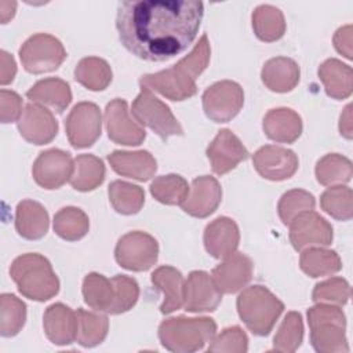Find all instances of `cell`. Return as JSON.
Wrapping results in <instances>:
<instances>
[{"instance_id": "20", "label": "cell", "mask_w": 353, "mask_h": 353, "mask_svg": "<svg viewBox=\"0 0 353 353\" xmlns=\"http://www.w3.org/2000/svg\"><path fill=\"white\" fill-rule=\"evenodd\" d=\"M211 277L222 294H234L252 279V261L243 252H234L216 265Z\"/></svg>"}, {"instance_id": "2", "label": "cell", "mask_w": 353, "mask_h": 353, "mask_svg": "<svg viewBox=\"0 0 353 353\" xmlns=\"http://www.w3.org/2000/svg\"><path fill=\"white\" fill-rule=\"evenodd\" d=\"M211 58L208 36L204 33L193 50L168 69L139 77L141 88L154 90L171 101H185L197 92L196 79L205 70Z\"/></svg>"}, {"instance_id": "33", "label": "cell", "mask_w": 353, "mask_h": 353, "mask_svg": "<svg viewBox=\"0 0 353 353\" xmlns=\"http://www.w3.org/2000/svg\"><path fill=\"white\" fill-rule=\"evenodd\" d=\"M109 63L99 57H85L79 61L74 69V79L91 91H103L112 81Z\"/></svg>"}, {"instance_id": "41", "label": "cell", "mask_w": 353, "mask_h": 353, "mask_svg": "<svg viewBox=\"0 0 353 353\" xmlns=\"http://www.w3.org/2000/svg\"><path fill=\"white\" fill-rule=\"evenodd\" d=\"M321 208L338 221H349L353 216V194L347 186L328 188L320 197Z\"/></svg>"}, {"instance_id": "35", "label": "cell", "mask_w": 353, "mask_h": 353, "mask_svg": "<svg viewBox=\"0 0 353 353\" xmlns=\"http://www.w3.org/2000/svg\"><path fill=\"white\" fill-rule=\"evenodd\" d=\"M77 338L84 347H94L103 342L109 330V320L101 312H88L77 309Z\"/></svg>"}, {"instance_id": "18", "label": "cell", "mask_w": 353, "mask_h": 353, "mask_svg": "<svg viewBox=\"0 0 353 353\" xmlns=\"http://www.w3.org/2000/svg\"><path fill=\"white\" fill-rule=\"evenodd\" d=\"M248 154L247 148L241 143L239 137L228 128L218 131L216 137L207 148V157L216 175L228 174L236 168L237 164L247 160Z\"/></svg>"}, {"instance_id": "11", "label": "cell", "mask_w": 353, "mask_h": 353, "mask_svg": "<svg viewBox=\"0 0 353 353\" xmlns=\"http://www.w3.org/2000/svg\"><path fill=\"white\" fill-rule=\"evenodd\" d=\"M65 130L73 148L92 146L102 131V114L98 105L92 102L76 103L65 120Z\"/></svg>"}, {"instance_id": "48", "label": "cell", "mask_w": 353, "mask_h": 353, "mask_svg": "<svg viewBox=\"0 0 353 353\" xmlns=\"http://www.w3.org/2000/svg\"><path fill=\"white\" fill-rule=\"evenodd\" d=\"M334 46L339 54L352 59V25L342 26L335 32Z\"/></svg>"}, {"instance_id": "7", "label": "cell", "mask_w": 353, "mask_h": 353, "mask_svg": "<svg viewBox=\"0 0 353 353\" xmlns=\"http://www.w3.org/2000/svg\"><path fill=\"white\" fill-rule=\"evenodd\" d=\"M131 113L138 124L150 128L163 141L174 135H183V128L171 109L148 88H141L132 102Z\"/></svg>"}, {"instance_id": "36", "label": "cell", "mask_w": 353, "mask_h": 353, "mask_svg": "<svg viewBox=\"0 0 353 353\" xmlns=\"http://www.w3.org/2000/svg\"><path fill=\"white\" fill-rule=\"evenodd\" d=\"M108 193L112 207L121 215L138 214L145 204L143 189L124 181H113L109 185Z\"/></svg>"}, {"instance_id": "50", "label": "cell", "mask_w": 353, "mask_h": 353, "mask_svg": "<svg viewBox=\"0 0 353 353\" xmlns=\"http://www.w3.org/2000/svg\"><path fill=\"white\" fill-rule=\"evenodd\" d=\"M350 105H347L341 114L339 119V131L341 135H343L346 139H352V117H350Z\"/></svg>"}, {"instance_id": "1", "label": "cell", "mask_w": 353, "mask_h": 353, "mask_svg": "<svg viewBox=\"0 0 353 353\" xmlns=\"http://www.w3.org/2000/svg\"><path fill=\"white\" fill-rule=\"evenodd\" d=\"M204 4L196 0H132L117 6L121 44L137 58L163 62L183 52L196 39Z\"/></svg>"}, {"instance_id": "14", "label": "cell", "mask_w": 353, "mask_h": 353, "mask_svg": "<svg viewBox=\"0 0 353 353\" xmlns=\"http://www.w3.org/2000/svg\"><path fill=\"white\" fill-rule=\"evenodd\" d=\"M105 125L109 139L119 145L138 146L146 138L145 128L130 117L127 102L121 98H114L106 105Z\"/></svg>"}, {"instance_id": "31", "label": "cell", "mask_w": 353, "mask_h": 353, "mask_svg": "<svg viewBox=\"0 0 353 353\" xmlns=\"http://www.w3.org/2000/svg\"><path fill=\"white\" fill-rule=\"evenodd\" d=\"M105 164L94 154H79L74 159V170L70 185L79 192H91L105 179Z\"/></svg>"}, {"instance_id": "24", "label": "cell", "mask_w": 353, "mask_h": 353, "mask_svg": "<svg viewBox=\"0 0 353 353\" xmlns=\"http://www.w3.org/2000/svg\"><path fill=\"white\" fill-rule=\"evenodd\" d=\"M265 135L279 143H292L302 134V119L290 108L270 109L263 117Z\"/></svg>"}, {"instance_id": "42", "label": "cell", "mask_w": 353, "mask_h": 353, "mask_svg": "<svg viewBox=\"0 0 353 353\" xmlns=\"http://www.w3.org/2000/svg\"><path fill=\"white\" fill-rule=\"evenodd\" d=\"M303 339L302 316L298 312H290L284 317L279 331L273 339V350L276 352H295Z\"/></svg>"}, {"instance_id": "23", "label": "cell", "mask_w": 353, "mask_h": 353, "mask_svg": "<svg viewBox=\"0 0 353 353\" xmlns=\"http://www.w3.org/2000/svg\"><path fill=\"white\" fill-rule=\"evenodd\" d=\"M108 161L112 170L119 175L141 182L149 181L157 170V161L148 150H114L108 154Z\"/></svg>"}, {"instance_id": "3", "label": "cell", "mask_w": 353, "mask_h": 353, "mask_svg": "<svg viewBox=\"0 0 353 353\" xmlns=\"http://www.w3.org/2000/svg\"><path fill=\"white\" fill-rule=\"evenodd\" d=\"M10 276L18 291L32 301H48L59 291V280L51 262L37 252L17 256L10 266Z\"/></svg>"}, {"instance_id": "44", "label": "cell", "mask_w": 353, "mask_h": 353, "mask_svg": "<svg viewBox=\"0 0 353 353\" xmlns=\"http://www.w3.org/2000/svg\"><path fill=\"white\" fill-rule=\"evenodd\" d=\"M350 298L349 283L342 277H331L316 284L312 299L316 303H330L342 306L346 305Z\"/></svg>"}, {"instance_id": "47", "label": "cell", "mask_w": 353, "mask_h": 353, "mask_svg": "<svg viewBox=\"0 0 353 353\" xmlns=\"http://www.w3.org/2000/svg\"><path fill=\"white\" fill-rule=\"evenodd\" d=\"M22 114V99L15 91H0V120L1 123L18 121Z\"/></svg>"}, {"instance_id": "5", "label": "cell", "mask_w": 353, "mask_h": 353, "mask_svg": "<svg viewBox=\"0 0 353 353\" xmlns=\"http://www.w3.org/2000/svg\"><path fill=\"white\" fill-rule=\"evenodd\" d=\"M237 313L245 327L258 336H266L273 330L284 310V303L266 287H247L237 296Z\"/></svg>"}, {"instance_id": "21", "label": "cell", "mask_w": 353, "mask_h": 353, "mask_svg": "<svg viewBox=\"0 0 353 353\" xmlns=\"http://www.w3.org/2000/svg\"><path fill=\"white\" fill-rule=\"evenodd\" d=\"M203 240L211 256L225 259L236 252L240 243V230L232 218L219 216L205 226Z\"/></svg>"}, {"instance_id": "45", "label": "cell", "mask_w": 353, "mask_h": 353, "mask_svg": "<svg viewBox=\"0 0 353 353\" xmlns=\"http://www.w3.org/2000/svg\"><path fill=\"white\" fill-rule=\"evenodd\" d=\"M112 281L114 285V303L110 314L125 313L135 306L139 298V285L135 279L125 274H116Z\"/></svg>"}, {"instance_id": "9", "label": "cell", "mask_w": 353, "mask_h": 353, "mask_svg": "<svg viewBox=\"0 0 353 353\" xmlns=\"http://www.w3.org/2000/svg\"><path fill=\"white\" fill-rule=\"evenodd\" d=\"M159 258V243L149 233L134 230L121 236L114 248L116 262L132 272L149 270Z\"/></svg>"}, {"instance_id": "34", "label": "cell", "mask_w": 353, "mask_h": 353, "mask_svg": "<svg viewBox=\"0 0 353 353\" xmlns=\"http://www.w3.org/2000/svg\"><path fill=\"white\" fill-rule=\"evenodd\" d=\"M299 266L307 276L320 277L339 272L342 269V261L339 255L332 250L310 247L302 251Z\"/></svg>"}, {"instance_id": "26", "label": "cell", "mask_w": 353, "mask_h": 353, "mask_svg": "<svg viewBox=\"0 0 353 353\" xmlns=\"http://www.w3.org/2000/svg\"><path fill=\"white\" fill-rule=\"evenodd\" d=\"M47 210L34 200H22L15 208V230L26 240H39L48 232Z\"/></svg>"}, {"instance_id": "22", "label": "cell", "mask_w": 353, "mask_h": 353, "mask_svg": "<svg viewBox=\"0 0 353 353\" xmlns=\"http://www.w3.org/2000/svg\"><path fill=\"white\" fill-rule=\"evenodd\" d=\"M43 327L54 345H70L77 338V314L63 303H52L44 312Z\"/></svg>"}, {"instance_id": "32", "label": "cell", "mask_w": 353, "mask_h": 353, "mask_svg": "<svg viewBox=\"0 0 353 353\" xmlns=\"http://www.w3.org/2000/svg\"><path fill=\"white\" fill-rule=\"evenodd\" d=\"M252 29L255 36L266 43L281 39L285 33V19L280 8L261 4L252 12Z\"/></svg>"}, {"instance_id": "37", "label": "cell", "mask_w": 353, "mask_h": 353, "mask_svg": "<svg viewBox=\"0 0 353 353\" xmlns=\"http://www.w3.org/2000/svg\"><path fill=\"white\" fill-rule=\"evenodd\" d=\"M90 229L87 214L77 207H63L54 216V232L66 241L83 239Z\"/></svg>"}, {"instance_id": "12", "label": "cell", "mask_w": 353, "mask_h": 353, "mask_svg": "<svg viewBox=\"0 0 353 353\" xmlns=\"http://www.w3.org/2000/svg\"><path fill=\"white\" fill-rule=\"evenodd\" d=\"M74 170V160L69 152L48 149L41 152L33 163L32 175L34 182L43 189H59L70 181Z\"/></svg>"}, {"instance_id": "40", "label": "cell", "mask_w": 353, "mask_h": 353, "mask_svg": "<svg viewBox=\"0 0 353 353\" xmlns=\"http://www.w3.org/2000/svg\"><path fill=\"white\" fill-rule=\"evenodd\" d=\"M189 185L186 179L178 174H168L157 176L150 183L152 196L167 205L182 204L189 194Z\"/></svg>"}, {"instance_id": "49", "label": "cell", "mask_w": 353, "mask_h": 353, "mask_svg": "<svg viewBox=\"0 0 353 353\" xmlns=\"http://www.w3.org/2000/svg\"><path fill=\"white\" fill-rule=\"evenodd\" d=\"M17 74V63L12 55H10L7 51H0V84L6 85L12 83L14 77Z\"/></svg>"}, {"instance_id": "51", "label": "cell", "mask_w": 353, "mask_h": 353, "mask_svg": "<svg viewBox=\"0 0 353 353\" xmlns=\"http://www.w3.org/2000/svg\"><path fill=\"white\" fill-rule=\"evenodd\" d=\"M17 10L15 1H0V19L1 23H7L10 19L14 18Z\"/></svg>"}, {"instance_id": "46", "label": "cell", "mask_w": 353, "mask_h": 353, "mask_svg": "<svg viewBox=\"0 0 353 353\" xmlns=\"http://www.w3.org/2000/svg\"><path fill=\"white\" fill-rule=\"evenodd\" d=\"M208 352H232V353H245L248 350V338L245 332L237 327L225 328L216 338L211 341L207 349Z\"/></svg>"}, {"instance_id": "38", "label": "cell", "mask_w": 353, "mask_h": 353, "mask_svg": "<svg viewBox=\"0 0 353 353\" xmlns=\"http://www.w3.org/2000/svg\"><path fill=\"white\" fill-rule=\"evenodd\" d=\"M314 172L320 185L347 183L353 175V165L347 157L338 153H328L317 161Z\"/></svg>"}, {"instance_id": "25", "label": "cell", "mask_w": 353, "mask_h": 353, "mask_svg": "<svg viewBox=\"0 0 353 353\" xmlns=\"http://www.w3.org/2000/svg\"><path fill=\"white\" fill-rule=\"evenodd\" d=\"M301 69L298 63L288 57H276L265 62L261 79L273 92H290L299 83Z\"/></svg>"}, {"instance_id": "16", "label": "cell", "mask_w": 353, "mask_h": 353, "mask_svg": "<svg viewBox=\"0 0 353 353\" xmlns=\"http://www.w3.org/2000/svg\"><path fill=\"white\" fill-rule=\"evenodd\" d=\"M252 164L262 178L269 181H285L296 172L299 161L291 149L265 145L252 154Z\"/></svg>"}, {"instance_id": "19", "label": "cell", "mask_w": 353, "mask_h": 353, "mask_svg": "<svg viewBox=\"0 0 353 353\" xmlns=\"http://www.w3.org/2000/svg\"><path fill=\"white\" fill-rule=\"evenodd\" d=\"M222 200V188L219 182L210 175H201L193 179L188 197L181 204L182 210L194 218H207L215 212Z\"/></svg>"}, {"instance_id": "29", "label": "cell", "mask_w": 353, "mask_h": 353, "mask_svg": "<svg viewBox=\"0 0 353 353\" xmlns=\"http://www.w3.org/2000/svg\"><path fill=\"white\" fill-rule=\"evenodd\" d=\"M317 73L328 97L336 101L350 97L353 91V72L349 65L330 58L320 65Z\"/></svg>"}, {"instance_id": "4", "label": "cell", "mask_w": 353, "mask_h": 353, "mask_svg": "<svg viewBox=\"0 0 353 353\" xmlns=\"http://www.w3.org/2000/svg\"><path fill=\"white\" fill-rule=\"evenodd\" d=\"M216 334V323L210 317H171L159 327V339L170 352L192 353L203 349Z\"/></svg>"}, {"instance_id": "10", "label": "cell", "mask_w": 353, "mask_h": 353, "mask_svg": "<svg viewBox=\"0 0 353 353\" xmlns=\"http://www.w3.org/2000/svg\"><path fill=\"white\" fill-rule=\"evenodd\" d=\"M203 110L215 123H226L239 114L244 105L241 85L232 80H221L203 94Z\"/></svg>"}, {"instance_id": "17", "label": "cell", "mask_w": 353, "mask_h": 353, "mask_svg": "<svg viewBox=\"0 0 353 353\" xmlns=\"http://www.w3.org/2000/svg\"><path fill=\"white\" fill-rule=\"evenodd\" d=\"M17 123L21 137L33 145L50 143L58 134V121L51 110L34 102L23 108Z\"/></svg>"}, {"instance_id": "27", "label": "cell", "mask_w": 353, "mask_h": 353, "mask_svg": "<svg viewBox=\"0 0 353 353\" xmlns=\"http://www.w3.org/2000/svg\"><path fill=\"white\" fill-rule=\"evenodd\" d=\"M26 97L32 102L48 106L58 113H62L72 102L70 85L58 77L39 80L26 91Z\"/></svg>"}, {"instance_id": "39", "label": "cell", "mask_w": 353, "mask_h": 353, "mask_svg": "<svg viewBox=\"0 0 353 353\" xmlns=\"http://www.w3.org/2000/svg\"><path fill=\"white\" fill-rule=\"evenodd\" d=\"M26 321V305L14 294L0 296V335L15 336Z\"/></svg>"}, {"instance_id": "15", "label": "cell", "mask_w": 353, "mask_h": 353, "mask_svg": "<svg viewBox=\"0 0 353 353\" xmlns=\"http://www.w3.org/2000/svg\"><path fill=\"white\" fill-rule=\"evenodd\" d=\"M222 302V292L204 270L189 273L183 284V307L190 313L214 312Z\"/></svg>"}, {"instance_id": "6", "label": "cell", "mask_w": 353, "mask_h": 353, "mask_svg": "<svg viewBox=\"0 0 353 353\" xmlns=\"http://www.w3.org/2000/svg\"><path fill=\"white\" fill-rule=\"evenodd\" d=\"M310 342L319 353L349 352L345 335L346 317L335 305L317 303L307 310Z\"/></svg>"}, {"instance_id": "13", "label": "cell", "mask_w": 353, "mask_h": 353, "mask_svg": "<svg viewBox=\"0 0 353 353\" xmlns=\"http://www.w3.org/2000/svg\"><path fill=\"white\" fill-rule=\"evenodd\" d=\"M290 226V241L296 251L330 245L334 239L331 223L313 210L296 215Z\"/></svg>"}, {"instance_id": "30", "label": "cell", "mask_w": 353, "mask_h": 353, "mask_svg": "<svg viewBox=\"0 0 353 353\" xmlns=\"http://www.w3.org/2000/svg\"><path fill=\"white\" fill-rule=\"evenodd\" d=\"M84 302L97 312L110 313L114 303V285L112 279L99 273H88L83 280Z\"/></svg>"}, {"instance_id": "43", "label": "cell", "mask_w": 353, "mask_h": 353, "mask_svg": "<svg viewBox=\"0 0 353 353\" xmlns=\"http://www.w3.org/2000/svg\"><path fill=\"white\" fill-rule=\"evenodd\" d=\"M314 205H316V200L312 193L303 189H292L285 192L280 197L277 211L281 222L284 225H290L296 215L305 211L313 210Z\"/></svg>"}, {"instance_id": "28", "label": "cell", "mask_w": 353, "mask_h": 353, "mask_svg": "<svg viewBox=\"0 0 353 353\" xmlns=\"http://www.w3.org/2000/svg\"><path fill=\"white\" fill-rule=\"evenodd\" d=\"M150 280L164 295V301L160 305V312L163 314H170L183 306L185 280L178 269L168 265L160 266L152 273Z\"/></svg>"}, {"instance_id": "8", "label": "cell", "mask_w": 353, "mask_h": 353, "mask_svg": "<svg viewBox=\"0 0 353 353\" xmlns=\"http://www.w3.org/2000/svg\"><path fill=\"white\" fill-rule=\"evenodd\" d=\"M19 58L26 72L40 74L58 69L66 58V50L55 36L36 33L21 46Z\"/></svg>"}]
</instances>
